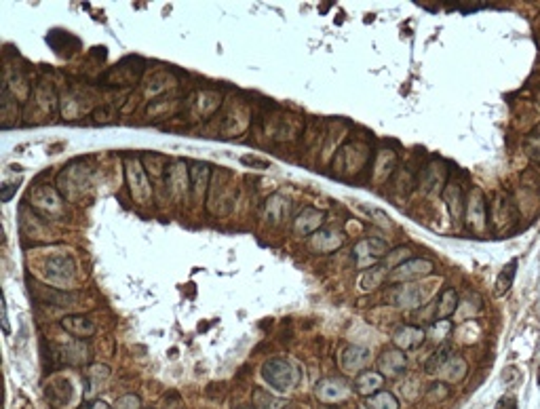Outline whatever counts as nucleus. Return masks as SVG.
<instances>
[{
  "label": "nucleus",
  "mask_w": 540,
  "mask_h": 409,
  "mask_svg": "<svg viewBox=\"0 0 540 409\" xmlns=\"http://www.w3.org/2000/svg\"><path fill=\"white\" fill-rule=\"evenodd\" d=\"M262 376H264V380H266L274 390L285 392V390H289V388L296 386L300 372H298V367H296L292 361H287V359H274V361H268V363L262 367Z\"/></svg>",
  "instance_id": "1"
},
{
  "label": "nucleus",
  "mask_w": 540,
  "mask_h": 409,
  "mask_svg": "<svg viewBox=\"0 0 540 409\" xmlns=\"http://www.w3.org/2000/svg\"><path fill=\"white\" fill-rule=\"evenodd\" d=\"M435 264L431 260L425 258H409L405 264H401L399 268L389 272V280L391 283H413L418 278H425L429 274H433Z\"/></svg>",
  "instance_id": "2"
},
{
  "label": "nucleus",
  "mask_w": 540,
  "mask_h": 409,
  "mask_svg": "<svg viewBox=\"0 0 540 409\" xmlns=\"http://www.w3.org/2000/svg\"><path fill=\"white\" fill-rule=\"evenodd\" d=\"M391 302L401 310H418L425 304V292L418 283H395Z\"/></svg>",
  "instance_id": "3"
},
{
  "label": "nucleus",
  "mask_w": 540,
  "mask_h": 409,
  "mask_svg": "<svg viewBox=\"0 0 540 409\" xmlns=\"http://www.w3.org/2000/svg\"><path fill=\"white\" fill-rule=\"evenodd\" d=\"M465 218H467V226L473 232H481L487 226V202L485 196L479 188H473L469 198H467V207H465Z\"/></svg>",
  "instance_id": "4"
},
{
  "label": "nucleus",
  "mask_w": 540,
  "mask_h": 409,
  "mask_svg": "<svg viewBox=\"0 0 540 409\" xmlns=\"http://www.w3.org/2000/svg\"><path fill=\"white\" fill-rule=\"evenodd\" d=\"M389 245L380 238H367L355 245V258H357V266L365 268V266H376L378 258H384L389 254Z\"/></svg>",
  "instance_id": "5"
},
{
  "label": "nucleus",
  "mask_w": 540,
  "mask_h": 409,
  "mask_svg": "<svg viewBox=\"0 0 540 409\" xmlns=\"http://www.w3.org/2000/svg\"><path fill=\"white\" fill-rule=\"evenodd\" d=\"M376 365H378V374L397 380V378H401V376L405 374V370H407V359H405V352L395 346V348H387V350L378 356Z\"/></svg>",
  "instance_id": "6"
},
{
  "label": "nucleus",
  "mask_w": 540,
  "mask_h": 409,
  "mask_svg": "<svg viewBox=\"0 0 540 409\" xmlns=\"http://www.w3.org/2000/svg\"><path fill=\"white\" fill-rule=\"evenodd\" d=\"M369 356H371L369 348L359 346V344H348V346L342 350V354H340V367H342V372H344V374H351V376L363 374V370H365L367 363H369Z\"/></svg>",
  "instance_id": "7"
},
{
  "label": "nucleus",
  "mask_w": 540,
  "mask_h": 409,
  "mask_svg": "<svg viewBox=\"0 0 540 409\" xmlns=\"http://www.w3.org/2000/svg\"><path fill=\"white\" fill-rule=\"evenodd\" d=\"M315 392L323 403H340L351 397V386L342 378H325L317 384Z\"/></svg>",
  "instance_id": "8"
},
{
  "label": "nucleus",
  "mask_w": 540,
  "mask_h": 409,
  "mask_svg": "<svg viewBox=\"0 0 540 409\" xmlns=\"http://www.w3.org/2000/svg\"><path fill=\"white\" fill-rule=\"evenodd\" d=\"M487 213L494 220L496 228H509L515 224V204L511 202V198L507 194H496L494 204H492V211L487 209Z\"/></svg>",
  "instance_id": "9"
},
{
  "label": "nucleus",
  "mask_w": 540,
  "mask_h": 409,
  "mask_svg": "<svg viewBox=\"0 0 540 409\" xmlns=\"http://www.w3.org/2000/svg\"><path fill=\"white\" fill-rule=\"evenodd\" d=\"M344 234L336 228H321L310 236V247L319 254H331L342 247Z\"/></svg>",
  "instance_id": "10"
},
{
  "label": "nucleus",
  "mask_w": 540,
  "mask_h": 409,
  "mask_svg": "<svg viewBox=\"0 0 540 409\" xmlns=\"http://www.w3.org/2000/svg\"><path fill=\"white\" fill-rule=\"evenodd\" d=\"M427 334L422 327H413V325H401L393 334V344L401 350H411L418 348L425 342Z\"/></svg>",
  "instance_id": "11"
},
{
  "label": "nucleus",
  "mask_w": 540,
  "mask_h": 409,
  "mask_svg": "<svg viewBox=\"0 0 540 409\" xmlns=\"http://www.w3.org/2000/svg\"><path fill=\"white\" fill-rule=\"evenodd\" d=\"M445 178H447V171L443 167V162L433 160V162H429V165L420 173V186H425L429 192H437V190H441Z\"/></svg>",
  "instance_id": "12"
},
{
  "label": "nucleus",
  "mask_w": 540,
  "mask_h": 409,
  "mask_svg": "<svg viewBox=\"0 0 540 409\" xmlns=\"http://www.w3.org/2000/svg\"><path fill=\"white\" fill-rule=\"evenodd\" d=\"M456 310H458V292L447 287L435 300V321H447Z\"/></svg>",
  "instance_id": "13"
},
{
  "label": "nucleus",
  "mask_w": 540,
  "mask_h": 409,
  "mask_svg": "<svg viewBox=\"0 0 540 409\" xmlns=\"http://www.w3.org/2000/svg\"><path fill=\"white\" fill-rule=\"evenodd\" d=\"M467 361L463 359V356H456V354H451L447 361H445V365L439 370V378H443V380H447V382H463L465 380V376H467Z\"/></svg>",
  "instance_id": "14"
},
{
  "label": "nucleus",
  "mask_w": 540,
  "mask_h": 409,
  "mask_svg": "<svg viewBox=\"0 0 540 409\" xmlns=\"http://www.w3.org/2000/svg\"><path fill=\"white\" fill-rule=\"evenodd\" d=\"M443 200L445 204L449 207V213L454 220H460L465 216V207H467V200L463 196V190L458 184H449L445 190H443Z\"/></svg>",
  "instance_id": "15"
},
{
  "label": "nucleus",
  "mask_w": 540,
  "mask_h": 409,
  "mask_svg": "<svg viewBox=\"0 0 540 409\" xmlns=\"http://www.w3.org/2000/svg\"><path fill=\"white\" fill-rule=\"evenodd\" d=\"M323 220H325V213H323V211L308 207V209H304V211L298 216V220H296V230H298L300 234H310V236H313L317 230H321Z\"/></svg>",
  "instance_id": "16"
},
{
  "label": "nucleus",
  "mask_w": 540,
  "mask_h": 409,
  "mask_svg": "<svg viewBox=\"0 0 540 409\" xmlns=\"http://www.w3.org/2000/svg\"><path fill=\"white\" fill-rule=\"evenodd\" d=\"M382 384H384V378H382V374H376V372H363V374H359V378L355 380V390L361 394V397H371V394H376L380 388H382Z\"/></svg>",
  "instance_id": "17"
},
{
  "label": "nucleus",
  "mask_w": 540,
  "mask_h": 409,
  "mask_svg": "<svg viewBox=\"0 0 540 409\" xmlns=\"http://www.w3.org/2000/svg\"><path fill=\"white\" fill-rule=\"evenodd\" d=\"M62 325H64L66 332H70V334L76 336V338H89V336L95 334L93 323H91L89 318H85V316H80V314L66 316V318L62 321Z\"/></svg>",
  "instance_id": "18"
},
{
  "label": "nucleus",
  "mask_w": 540,
  "mask_h": 409,
  "mask_svg": "<svg viewBox=\"0 0 540 409\" xmlns=\"http://www.w3.org/2000/svg\"><path fill=\"white\" fill-rule=\"evenodd\" d=\"M387 272H389V268L387 266H371V268H367L365 272H363V276H361V289L363 292H373V289H378V285L384 280V278H389L387 276Z\"/></svg>",
  "instance_id": "19"
},
{
  "label": "nucleus",
  "mask_w": 540,
  "mask_h": 409,
  "mask_svg": "<svg viewBox=\"0 0 540 409\" xmlns=\"http://www.w3.org/2000/svg\"><path fill=\"white\" fill-rule=\"evenodd\" d=\"M454 354V350H451V346H447V344H439L437 346V350L427 359V363H425V372L427 374H431V376H437L439 374V370L445 365V361L449 359Z\"/></svg>",
  "instance_id": "20"
},
{
  "label": "nucleus",
  "mask_w": 540,
  "mask_h": 409,
  "mask_svg": "<svg viewBox=\"0 0 540 409\" xmlns=\"http://www.w3.org/2000/svg\"><path fill=\"white\" fill-rule=\"evenodd\" d=\"M367 409H399V401L393 392L389 390H378L376 394H371L365 399Z\"/></svg>",
  "instance_id": "21"
},
{
  "label": "nucleus",
  "mask_w": 540,
  "mask_h": 409,
  "mask_svg": "<svg viewBox=\"0 0 540 409\" xmlns=\"http://www.w3.org/2000/svg\"><path fill=\"white\" fill-rule=\"evenodd\" d=\"M515 274H517V260L509 262V266H505L503 272L498 274V280H496V294L498 296H505L511 289V285L515 280Z\"/></svg>",
  "instance_id": "22"
},
{
  "label": "nucleus",
  "mask_w": 540,
  "mask_h": 409,
  "mask_svg": "<svg viewBox=\"0 0 540 409\" xmlns=\"http://www.w3.org/2000/svg\"><path fill=\"white\" fill-rule=\"evenodd\" d=\"M47 274L53 278H70L74 274V266L66 258H51L47 264Z\"/></svg>",
  "instance_id": "23"
},
{
  "label": "nucleus",
  "mask_w": 540,
  "mask_h": 409,
  "mask_svg": "<svg viewBox=\"0 0 540 409\" xmlns=\"http://www.w3.org/2000/svg\"><path fill=\"white\" fill-rule=\"evenodd\" d=\"M87 359H89V352L82 342L62 346V361H66V363H85Z\"/></svg>",
  "instance_id": "24"
},
{
  "label": "nucleus",
  "mask_w": 540,
  "mask_h": 409,
  "mask_svg": "<svg viewBox=\"0 0 540 409\" xmlns=\"http://www.w3.org/2000/svg\"><path fill=\"white\" fill-rule=\"evenodd\" d=\"M409 258H411V249L403 245V247H395V249H391V251L384 256L382 266H387L389 270H395V268H399L401 264H405Z\"/></svg>",
  "instance_id": "25"
},
{
  "label": "nucleus",
  "mask_w": 540,
  "mask_h": 409,
  "mask_svg": "<svg viewBox=\"0 0 540 409\" xmlns=\"http://www.w3.org/2000/svg\"><path fill=\"white\" fill-rule=\"evenodd\" d=\"M281 403L283 401H279V399H272L270 394H264V392H256V407L258 409H277V407H281Z\"/></svg>",
  "instance_id": "26"
},
{
  "label": "nucleus",
  "mask_w": 540,
  "mask_h": 409,
  "mask_svg": "<svg viewBox=\"0 0 540 409\" xmlns=\"http://www.w3.org/2000/svg\"><path fill=\"white\" fill-rule=\"evenodd\" d=\"M427 394H429V399L431 401H437V399H445L447 394H449V386L447 384H443V382H435L429 390H427Z\"/></svg>",
  "instance_id": "27"
},
{
  "label": "nucleus",
  "mask_w": 540,
  "mask_h": 409,
  "mask_svg": "<svg viewBox=\"0 0 540 409\" xmlns=\"http://www.w3.org/2000/svg\"><path fill=\"white\" fill-rule=\"evenodd\" d=\"M116 409H140V399L136 394L122 397V399L116 401Z\"/></svg>",
  "instance_id": "28"
},
{
  "label": "nucleus",
  "mask_w": 540,
  "mask_h": 409,
  "mask_svg": "<svg viewBox=\"0 0 540 409\" xmlns=\"http://www.w3.org/2000/svg\"><path fill=\"white\" fill-rule=\"evenodd\" d=\"M496 409H517V403H515L513 397H505L496 403Z\"/></svg>",
  "instance_id": "29"
},
{
  "label": "nucleus",
  "mask_w": 540,
  "mask_h": 409,
  "mask_svg": "<svg viewBox=\"0 0 540 409\" xmlns=\"http://www.w3.org/2000/svg\"><path fill=\"white\" fill-rule=\"evenodd\" d=\"M19 186V182H15L13 186H5V194H3V200H9L11 198V194H13V190Z\"/></svg>",
  "instance_id": "30"
},
{
  "label": "nucleus",
  "mask_w": 540,
  "mask_h": 409,
  "mask_svg": "<svg viewBox=\"0 0 540 409\" xmlns=\"http://www.w3.org/2000/svg\"><path fill=\"white\" fill-rule=\"evenodd\" d=\"M532 137H540V122H538V125L532 129Z\"/></svg>",
  "instance_id": "31"
},
{
  "label": "nucleus",
  "mask_w": 540,
  "mask_h": 409,
  "mask_svg": "<svg viewBox=\"0 0 540 409\" xmlns=\"http://www.w3.org/2000/svg\"><path fill=\"white\" fill-rule=\"evenodd\" d=\"M319 409H334V407H329V405H321Z\"/></svg>",
  "instance_id": "32"
},
{
  "label": "nucleus",
  "mask_w": 540,
  "mask_h": 409,
  "mask_svg": "<svg viewBox=\"0 0 540 409\" xmlns=\"http://www.w3.org/2000/svg\"><path fill=\"white\" fill-rule=\"evenodd\" d=\"M289 409H300V407H289Z\"/></svg>",
  "instance_id": "33"
}]
</instances>
